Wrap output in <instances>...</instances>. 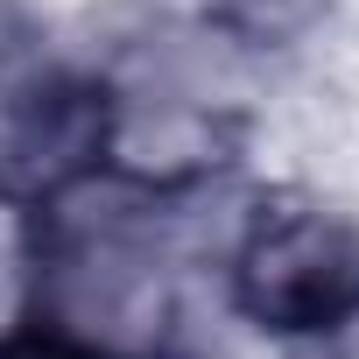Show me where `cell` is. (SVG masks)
<instances>
[{"instance_id":"obj_1","label":"cell","mask_w":359,"mask_h":359,"mask_svg":"<svg viewBox=\"0 0 359 359\" xmlns=\"http://www.w3.org/2000/svg\"><path fill=\"white\" fill-rule=\"evenodd\" d=\"M233 303L275 338L345 331L359 317V226L310 198L261 205L233 247Z\"/></svg>"}]
</instances>
